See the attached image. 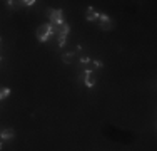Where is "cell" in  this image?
<instances>
[{
	"label": "cell",
	"instance_id": "cell-10",
	"mask_svg": "<svg viewBox=\"0 0 157 151\" xmlns=\"http://www.w3.org/2000/svg\"><path fill=\"white\" fill-rule=\"evenodd\" d=\"M57 40H59V45L63 47V45H65V40H67V35H57Z\"/></svg>",
	"mask_w": 157,
	"mask_h": 151
},
{
	"label": "cell",
	"instance_id": "cell-11",
	"mask_svg": "<svg viewBox=\"0 0 157 151\" xmlns=\"http://www.w3.org/2000/svg\"><path fill=\"white\" fill-rule=\"evenodd\" d=\"M80 62H82V64H89V62H90V59H89V57H82Z\"/></svg>",
	"mask_w": 157,
	"mask_h": 151
},
{
	"label": "cell",
	"instance_id": "cell-3",
	"mask_svg": "<svg viewBox=\"0 0 157 151\" xmlns=\"http://www.w3.org/2000/svg\"><path fill=\"white\" fill-rule=\"evenodd\" d=\"M63 18H62V10L57 9V10H50V25H57V24H62Z\"/></svg>",
	"mask_w": 157,
	"mask_h": 151
},
{
	"label": "cell",
	"instance_id": "cell-15",
	"mask_svg": "<svg viewBox=\"0 0 157 151\" xmlns=\"http://www.w3.org/2000/svg\"><path fill=\"white\" fill-rule=\"evenodd\" d=\"M0 45H2V37H0Z\"/></svg>",
	"mask_w": 157,
	"mask_h": 151
},
{
	"label": "cell",
	"instance_id": "cell-4",
	"mask_svg": "<svg viewBox=\"0 0 157 151\" xmlns=\"http://www.w3.org/2000/svg\"><path fill=\"white\" fill-rule=\"evenodd\" d=\"M84 82L87 88H94L95 84V79H94V72H92V69L89 67V69H85V74H84Z\"/></svg>",
	"mask_w": 157,
	"mask_h": 151
},
{
	"label": "cell",
	"instance_id": "cell-12",
	"mask_svg": "<svg viewBox=\"0 0 157 151\" xmlns=\"http://www.w3.org/2000/svg\"><path fill=\"white\" fill-rule=\"evenodd\" d=\"M22 3H24V5H29V7H30V5H33L35 2H33V0H27V2H22Z\"/></svg>",
	"mask_w": 157,
	"mask_h": 151
},
{
	"label": "cell",
	"instance_id": "cell-1",
	"mask_svg": "<svg viewBox=\"0 0 157 151\" xmlns=\"http://www.w3.org/2000/svg\"><path fill=\"white\" fill-rule=\"evenodd\" d=\"M50 35H52L50 24H42L39 29H37V39H39L40 42H47Z\"/></svg>",
	"mask_w": 157,
	"mask_h": 151
},
{
	"label": "cell",
	"instance_id": "cell-7",
	"mask_svg": "<svg viewBox=\"0 0 157 151\" xmlns=\"http://www.w3.org/2000/svg\"><path fill=\"white\" fill-rule=\"evenodd\" d=\"M0 138H2L3 141H9V139H13V138H15V131H13V129H3L2 133H0Z\"/></svg>",
	"mask_w": 157,
	"mask_h": 151
},
{
	"label": "cell",
	"instance_id": "cell-13",
	"mask_svg": "<svg viewBox=\"0 0 157 151\" xmlns=\"http://www.w3.org/2000/svg\"><path fill=\"white\" fill-rule=\"evenodd\" d=\"M92 64H94L95 67H102V62H100V60H94V62H92Z\"/></svg>",
	"mask_w": 157,
	"mask_h": 151
},
{
	"label": "cell",
	"instance_id": "cell-14",
	"mask_svg": "<svg viewBox=\"0 0 157 151\" xmlns=\"http://www.w3.org/2000/svg\"><path fill=\"white\" fill-rule=\"evenodd\" d=\"M2 141H3V139H2V138H0V149H2V148H3V143H2Z\"/></svg>",
	"mask_w": 157,
	"mask_h": 151
},
{
	"label": "cell",
	"instance_id": "cell-2",
	"mask_svg": "<svg viewBox=\"0 0 157 151\" xmlns=\"http://www.w3.org/2000/svg\"><path fill=\"white\" fill-rule=\"evenodd\" d=\"M50 30H52L54 35H67L69 30H70V27L62 22V24H57V25H50Z\"/></svg>",
	"mask_w": 157,
	"mask_h": 151
},
{
	"label": "cell",
	"instance_id": "cell-8",
	"mask_svg": "<svg viewBox=\"0 0 157 151\" xmlns=\"http://www.w3.org/2000/svg\"><path fill=\"white\" fill-rule=\"evenodd\" d=\"M62 60H63L65 64H70V62L74 60V52H69V54H63V55H62Z\"/></svg>",
	"mask_w": 157,
	"mask_h": 151
},
{
	"label": "cell",
	"instance_id": "cell-5",
	"mask_svg": "<svg viewBox=\"0 0 157 151\" xmlns=\"http://www.w3.org/2000/svg\"><path fill=\"white\" fill-rule=\"evenodd\" d=\"M99 25H100V29L102 30H110L112 29V22H110V18L107 17V15H99Z\"/></svg>",
	"mask_w": 157,
	"mask_h": 151
},
{
	"label": "cell",
	"instance_id": "cell-6",
	"mask_svg": "<svg viewBox=\"0 0 157 151\" xmlns=\"http://www.w3.org/2000/svg\"><path fill=\"white\" fill-rule=\"evenodd\" d=\"M99 12L97 10H94L92 7H89L87 9V12H85V18H87L89 22H95V20H99Z\"/></svg>",
	"mask_w": 157,
	"mask_h": 151
},
{
	"label": "cell",
	"instance_id": "cell-9",
	"mask_svg": "<svg viewBox=\"0 0 157 151\" xmlns=\"http://www.w3.org/2000/svg\"><path fill=\"white\" fill-rule=\"evenodd\" d=\"M9 94H10V89L9 88H2V89H0V101L5 99V97H9Z\"/></svg>",
	"mask_w": 157,
	"mask_h": 151
}]
</instances>
